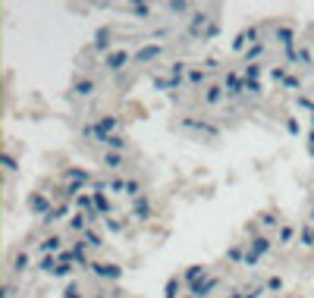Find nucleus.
<instances>
[{
  "label": "nucleus",
  "instance_id": "10",
  "mask_svg": "<svg viewBox=\"0 0 314 298\" xmlns=\"http://www.w3.org/2000/svg\"><path fill=\"white\" fill-rule=\"evenodd\" d=\"M208 76H211V72L208 69H204V66L201 63H195V66H189V78H185V88H208Z\"/></svg>",
  "mask_w": 314,
  "mask_h": 298
},
{
  "label": "nucleus",
  "instance_id": "54",
  "mask_svg": "<svg viewBox=\"0 0 314 298\" xmlns=\"http://www.w3.org/2000/svg\"><path fill=\"white\" fill-rule=\"evenodd\" d=\"M296 104H298L302 110H311V113H314V101H311L308 94H298V97H296Z\"/></svg>",
  "mask_w": 314,
  "mask_h": 298
},
{
  "label": "nucleus",
  "instance_id": "45",
  "mask_svg": "<svg viewBox=\"0 0 314 298\" xmlns=\"http://www.w3.org/2000/svg\"><path fill=\"white\" fill-rule=\"evenodd\" d=\"M60 298H85V295H82V286H79V282H69V286L63 289V295H60Z\"/></svg>",
  "mask_w": 314,
  "mask_h": 298
},
{
  "label": "nucleus",
  "instance_id": "36",
  "mask_svg": "<svg viewBox=\"0 0 314 298\" xmlns=\"http://www.w3.org/2000/svg\"><path fill=\"white\" fill-rule=\"evenodd\" d=\"M104 226L110 229V233H123V229L129 226V220H123V217H104Z\"/></svg>",
  "mask_w": 314,
  "mask_h": 298
},
{
  "label": "nucleus",
  "instance_id": "6",
  "mask_svg": "<svg viewBox=\"0 0 314 298\" xmlns=\"http://www.w3.org/2000/svg\"><path fill=\"white\" fill-rule=\"evenodd\" d=\"M223 91H226V97H239V94H245V78H242V72L239 69H230L223 76Z\"/></svg>",
  "mask_w": 314,
  "mask_h": 298
},
{
  "label": "nucleus",
  "instance_id": "13",
  "mask_svg": "<svg viewBox=\"0 0 314 298\" xmlns=\"http://www.w3.org/2000/svg\"><path fill=\"white\" fill-rule=\"evenodd\" d=\"M270 248H273V238L267 235V233H258V235L248 242V251H251L255 257H264V254H270Z\"/></svg>",
  "mask_w": 314,
  "mask_h": 298
},
{
  "label": "nucleus",
  "instance_id": "38",
  "mask_svg": "<svg viewBox=\"0 0 314 298\" xmlns=\"http://www.w3.org/2000/svg\"><path fill=\"white\" fill-rule=\"evenodd\" d=\"M267 76H270V82H277V85H283L286 82V76H289V72H286V66H267Z\"/></svg>",
  "mask_w": 314,
  "mask_h": 298
},
{
  "label": "nucleus",
  "instance_id": "26",
  "mask_svg": "<svg viewBox=\"0 0 314 298\" xmlns=\"http://www.w3.org/2000/svg\"><path fill=\"white\" fill-rule=\"evenodd\" d=\"M292 242H298V229L289 226V223H283L280 233H277V245H292Z\"/></svg>",
  "mask_w": 314,
  "mask_h": 298
},
{
  "label": "nucleus",
  "instance_id": "47",
  "mask_svg": "<svg viewBox=\"0 0 314 298\" xmlns=\"http://www.w3.org/2000/svg\"><path fill=\"white\" fill-rule=\"evenodd\" d=\"M245 94L261 97V94H264V85H261V82H245Z\"/></svg>",
  "mask_w": 314,
  "mask_h": 298
},
{
  "label": "nucleus",
  "instance_id": "27",
  "mask_svg": "<svg viewBox=\"0 0 314 298\" xmlns=\"http://www.w3.org/2000/svg\"><path fill=\"white\" fill-rule=\"evenodd\" d=\"M69 210H72V204H69V201L57 204V207H53V214H50V217H44V226H53V223H57V220H63V217H72Z\"/></svg>",
  "mask_w": 314,
  "mask_h": 298
},
{
  "label": "nucleus",
  "instance_id": "55",
  "mask_svg": "<svg viewBox=\"0 0 314 298\" xmlns=\"http://www.w3.org/2000/svg\"><path fill=\"white\" fill-rule=\"evenodd\" d=\"M201 66H204V69H208V72H217V69H220V60H217V57H208V60H204Z\"/></svg>",
  "mask_w": 314,
  "mask_h": 298
},
{
  "label": "nucleus",
  "instance_id": "11",
  "mask_svg": "<svg viewBox=\"0 0 314 298\" xmlns=\"http://www.w3.org/2000/svg\"><path fill=\"white\" fill-rule=\"evenodd\" d=\"M91 273H95L98 280H110V282L123 280V267H119V264H91Z\"/></svg>",
  "mask_w": 314,
  "mask_h": 298
},
{
  "label": "nucleus",
  "instance_id": "28",
  "mask_svg": "<svg viewBox=\"0 0 314 298\" xmlns=\"http://www.w3.org/2000/svg\"><path fill=\"white\" fill-rule=\"evenodd\" d=\"M264 54H267V44L261 41V44H251V47L242 54V60H245V63H261Z\"/></svg>",
  "mask_w": 314,
  "mask_h": 298
},
{
  "label": "nucleus",
  "instance_id": "59",
  "mask_svg": "<svg viewBox=\"0 0 314 298\" xmlns=\"http://www.w3.org/2000/svg\"><path fill=\"white\" fill-rule=\"evenodd\" d=\"M308 220H311V226H314V207H311V214H308Z\"/></svg>",
  "mask_w": 314,
  "mask_h": 298
},
{
  "label": "nucleus",
  "instance_id": "19",
  "mask_svg": "<svg viewBox=\"0 0 314 298\" xmlns=\"http://www.w3.org/2000/svg\"><path fill=\"white\" fill-rule=\"evenodd\" d=\"M110 35H113V31L107 29V25H104V29H98V31H95V41H91V47H95L98 54H104V57H107V54L113 50V47H110Z\"/></svg>",
  "mask_w": 314,
  "mask_h": 298
},
{
  "label": "nucleus",
  "instance_id": "40",
  "mask_svg": "<svg viewBox=\"0 0 314 298\" xmlns=\"http://www.w3.org/2000/svg\"><path fill=\"white\" fill-rule=\"evenodd\" d=\"M245 251H248V245H242V242H239V245H232V248L226 251V257H230L232 264H242V261H245Z\"/></svg>",
  "mask_w": 314,
  "mask_h": 298
},
{
  "label": "nucleus",
  "instance_id": "9",
  "mask_svg": "<svg viewBox=\"0 0 314 298\" xmlns=\"http://www.w3.org/2000/svg\"><path fill=\"white\" fill-rule=\"evenodd\" d=\"M164 57V44L160 41H148L135 50V63H154V60Z\"/></svg>",
  "mask_w": 314,
  "mask_h": 298
},
{
  "label": "nucleus",
  "instance_id": "41",
  "mask_svg": "<svg viewBox=\"0 0 314 298\" xmlns=\"http://www.w3.org/2000/svg\"><path fill=\"white\" fill-rule=\"evenodd\" d=\"M126 10H129L135 19H151V6H148V3H129Z\"/></svg>",
  "mask_w": 314,
  "mask_h": 298
},
{
  "label": "nucleus",
  "instance_id": "20",
  "mask_svg": "<svg viewBox=\"0 0 314 298\" xmlns=\"http://www.w3.org/2000/svg\"><path fill=\"white\" fill-rule=\"evenodd\" d=\"M69 254H72V264H76V267H88V270H91V261H88V245H85L82 238H79V242L69 248Z\"/></svg>",
  "mask_w": 314,
  "mask_h": 298
},
{
  "label": "nucleus",
  "instance_id": "14",
  "mask_svg": "<svg viewBox=\"0 0 314 298\" xmlns=\"http://www.w3.org/2000/svg\"><path fill=\"white\" fill-rule=\"evenodd\" d=\"M72 94H76V97H91V94H98V82H95V78H88V76H79L76 82H72Z\"/></svg>",
  "mask_w": 314,
  "mask_h": 298
},
{
  "label": "nucleus",
  "instance_id": "17",
  "mask_svg": "<svg viewBox=\"0 0 314 298\" xmlns=\"http://www.w3.org/2000/svg\"><path fill=\"white\" fill-rule=\"evenodd\" d=\"M208 267L204 264H192V267H185V273H182V282L185 286H195V282H201V280H208Z\"/></svg>",
  "mask_w": 314,
  "mask_h": 298
},
{
  "label": "nucleus",
  "instance_id": "29",
  "mask_svg": "<svg viewBox=\"0 0 314 298\" xmlns=\"http://www.w3.org/2000/svg\"><path fill=\"white\" fill-rule=\"evenodd\" d=\"M239 72H242V78H245V82H261V72H264V66H261V63H245Z\"/></svg>",
  "mask_w": 314,
  "mask_h": 298
},
{
  "label": "nucleus",
  "instance_id": "51",
  "mask_svg": "<svg viewBox=\"0 0 314 298\" xmlns=\"http://www.w3.org/2000/svg\"><path fill=\"white\" fill-rule=\"evenodd\" d=\"M3 170L6 173H16V157H13L10 151H3Z\"/></svg>",
  "mask_w": 314,
  "mask_h": 298
},
{
  "label": "nucleus",
  "instance_id": "33",
  "mask_svg": "<svg viewBox=\"0 0 314 298\" xmlns=\"http://www.w3.org/2000/svg\"><path fill=\"white\" fill-rule=\"evenodd\" d=\"M182 286H185L182 276H173V280L166 282V289H164V298H179L182 295Z\"/></svg>",
  "mask_w": 314,
  "mask_h": 298
},
{
  "label": "nucleus",
  "instance_id": "7",
  "mask_svg": "<svg viewBox=\"0 0 314 298\" xmlns=\"http://www.w3.org/2000/svg\"><path fill=\"white\" fill-rule=\"evenodd\" d=\"M29 210L44 220V217L53 214V204H50V198L44 195V191H32V195H29Z\"/></svg>",
  "mask_w": 314,
  "mask_h": 298
},
{
  "label": "nucleus",
  "instance_id": "30",
  "mask_svg": "<svg viewBox=\"0 0 314 298\" xmlns=\"http://www.w3.org/2000/svg\"><path fill=\"white\" fill-rule=\"evenodd\" d=\"M104 148H107V151H116V154H126L129 141H126V135H119V132H116V135H110V138L104 141Z\"/></svg>",
  "mask_w": 314,
  "mask_h": 298
},
{
  "label": "nucleus",
  "instance_id": "18",
  "mask_svg": "<svg viewBox=\"0 0 314 298\" xmlns=\"http://www.w3.org/2000/svg\"><path fill=\"white\" fill-rule=\"evenodd\" d=\"M129 217H135V220H151V201H148V195H142V198H135L132 201V210H129Z\"/></svg>",
  "mask_w": 314,
  "mask_h": 298
},
{
  "label": "nucleus",
  "instance_id": "16",
  "mask_svg": "<svg viewBox=\"0 0 314 298\" xmlns=\"http://www.w3.org/2000/svg\"><path fill=\"white\" fill-rule=\"evenodd\" d=\"M66 226H69V233H76L79 238H82V235L91 229V220H88V214H79V210H76V214L66 220Z\"/></svg>",
  "mask_w": 314,
  "mask_h": 298
},
{
  "label": "nucleus",
  "instance_id": "39",
  "mask_svg": "<svg viewBox=\"0 0 314 298\" xmlns=\"http://www.w3.org/2000/svg\"><path fill=\"white\" fill-rule=\"evenodd\" d=\"M166 13H173V16H185V13H192V6L185 3V0H170V3H166Z\"/></svg>",
  "mask_w": 314,
  "mask_h": 298
},
{
  "label": "nucleus",
  "instance_id": "21",
  "mask_svg": "<svg viewBox=\"0 0 314 298\" xmlns=\"http://www.w3.org/2000/svg\"><path fill=\"white\" fill-rule=\"evenodd\" d=\"M166 72H170V78L179 85V88H185V78H189V63L176 60V63H170V66H166Z\"/></svg>",
  "mask_w": 314,
  "mask_h": 298
},
{
  "label": "nucleus",
  "instance_id": "60",
  "mask_svg": "<svg viewBox=\"0 0 314 298\" xmlns=\"http://www.w3.org/2000/svg\"><path fill=\"white\" fill-rule=\"evenodd\" d=\"M95 298H110V295H104V292H98V295H95Z\"/></svg>",
  "mask_w": 314,
  "mask_h": 298
},
{
  "label": "nucleus",
  "instance_id": "46",
  "mask_svg": "<svg viewBox=\"0 0 314 298\" xmlns=\"http://www.w3.org/2000/svg\"><path fill=\"white\" fill-rule=\"evenodd\" d=\"M72 270H76L72 264H60V267L53 270V280H66V276H72Z\"/></svg>",
  "mask_w": 314,
  "mask_h": 298
},
{
  "label": "nucleus",
  "instance_id": "37",
  "mask_svg": "<svg viewBox=\"0 0 314 298\" xmlns=\"http://www.w3.org/2000/svg\"><path fill=\"white\" fill-rule=\"evenodd\" d=\"M57 267H60V254H48V257H41V264H38V270H44V273H50V276H53Z\"/></svg>",
  "mask_w": 314,
  "mask_h": 298
},
{
  "label": "nucleus",
  "instance_id": "5",
  "mask_svg": "<svg viewBox=\"0 0 314 298\" xmlns=\"http://www.w3.org/2000/svg\"><path fill=\"white\" fill-rule=\"evenodd\" d=\"M286 63L302 66V69H311V66H314V47L302 44V47H296V50H286Z\"/></svg>",
  "mask_w": 314,
  "mask_h": 298
},
{
  "label": "nucleus",
  "instance_id": "31",
  "mask_svg": "<svg viewBox=\"0 0 314 298\" xmlns=\"http://www.w3.org/2000/svg\"><path fill=\"white\" fill-rule=\"evenodd\" d=\"M63 179H66V182H72V185H82V188L91 182V176L85 173V170H66V173H63Z\"/></svg>",
  "mask_w": 314,
  "mask_h": 298
},
{
  "label": "nucleus",
  "instance_id": "25",
  "mask_svg": "<svg viewBox=\"0 0 314 298\" xmlns=\"http://www.w3.org/2000/svg\"><path fill=\"white\" fill-rule=\"evenodd\" d=\"M151 85H154L157 91H166V94H173V91H182L170 76H151Z\"/></svg>",
  "mask_w": 314,
  "mask_h": 298
},
{
  "label": "nucleus",
  "instance_id": "56",
  "mask_svg": "<svg viewBox=\"0 0 314 298\" xmlns=\"http://www.w3.org/2000/svg\"><path fill=\"white\" fill-rule=\"evenodd\" d=\"M286 132H292V135H298V123H296V119H286Z\"/></svg>",
  "mask_w": 314,
  "mask_h": 298
},
{
  "label": "nucleus",
  "instance_id": "4",
  "mask_svg": "<svg viewBox=\"0 0 314 298\" xmlns=\"http://www.w3.org/2000/svg\"><path fill=\"white\" fill-rule=\"evenodd\" d=\"M214 22V16L211 13H204V10H195L192 13V19H189V25H185V35L192 38V41H201V35H204V29Z\"/></svg>",
  "mask_w": 314,
  "mask_h": 298
},
{
  "label": "nucleus",
  "instance_id": "48",
  "mask_svg": "<svg viewBox=\"0 0 314 298\" xmlns=\"http://www.w3.org/2000/svg\"><path fill=\"white\" fill-rule=\"evenodd\" d=\"M264 292H267L264 286H245V289H242V298H261Z\"/></svg>",
  "mask_w": 314,
  "mask_h": 298
},
{
  "label": "nucleus",
  "instance_id": "53",
  "mask_svg": "<svg viewBox=\"0 0 314 298\" xmlns=\"http://www.w3.org/2000/svg\"><path fill=\"white\" fill-rule=\"evenodd\" d=\"M283 88H286V91H298V88H302V82H298V76H286Z\"/></svg>",
  "mask_w": 314,
  "mask_h": 298
},
{
  "label": "nucleus",
  "instance_id": "42",
  "mask_svg": "<svg viewBox=\"0 0 314 298\" xmlns=\"http://www.w3.org/2000/svg\"><path fill=\"white\" fill-rule=\"evenodd\" d=\"M145 191H142V182H138V179H126V198H132V201H135V198H142Z\"/></svg>",
  "mask_w": 314,
  "mask_h": 298
},
{
  "label": "nucleus",
  "instance_id": "58",
  "mask_svg": "<svg viewBox=\"0 0 314 298\" xmlns=\"http://www.w3.org/2000/svg\"><path fill=\"white\" fill-rule=\"evenodd\" d=\"M226 298H242V289H230V295Z\"/></svg>",
  "mask_w": 314,
  "mask_h": 298
},
{
  "label": "nucleus",
  "instance_id": "61",
  "mask_svg": "<svg viewBox=\"0 0 314 298\" xmlns=\"http://www.w3.org/2000/svg\"><path fill=\"white\" fill-rule=\"evenodd\" d=\"M311 129H314V113H311Z\"/></svg>",
  "mask_w": 314,
  "mask_h": 298
},
{
  "label": "nucleus",
  "instance_id": "12",
  "mask_svg": "<svg viewBox=\"0 0 314 298\" xmlns=\"http://www.w3.org/2000/svg\"><path fill=\"white\" fill-rule=\"evenodd\" d=\"M201 101H204V107H220V104L226 101V91H223V85L211 82L208 88L201 91Z\"/></svg>",
  "mask_w": 314,
  "mask_h": 298
},
{
  "label": "nucleus",
  "instance_id": "50",
  "mask_svg": "<svg viewBox=\"0 0 314 298\" xmlns=\"http://www.w3.org/2000/svg\"><path fill=\"white\" fill-rule=\"evenodd\" d=\"M16 292H19V289H16V282H13V280H6V282H3V292H0V298H16Z\"/></svg>",
  "mask_w": 314,
  "mask_h": 298
},
{
  "label": "nucleus",
  "instance_id": "8",
  "mask_svg": "<svg viewBox=\"0 0 314 298\" xmlns=\"http://www.w3.org/2000/svg\"><path fill=\"white\" fill-rule=\"evenodd\" d=\"M273 41H277L283 50H296V25L280 22L277 29H273Z\"/></svg>",
  "mask_w": 314,
  "mask_h": 298
},
{
  "label": "nucleus",
  "instance_id": "34",
  "mask_svg": "<svg viewBox=\"0 0 314 298\" xmlns=\"http://www.w3.org/2000/svg\"><path fill=\"white\" fill-rule=\"evenodd\" d=\"M298 245H302V248H314V226L311 223H305V226L298 229Z\"/></svg>",
  "mask_w": 314,
  "mask_h": 298
},
{
  "label": "nucleus",
  "instance_id": "3",
  "mask_svg": "<svg viewBox=\"0 0 314 298\" xmlns=\"http://www.w3.org/2000/svg\"><path fill=\"white\" fill-rule=\"evenodd\" d=\"M251 44H261V29H258V25H251V29H242L236 38H232L230 47H232V54H245Z\"/></svg>",
  "mask_w": 314,
  "mask_h": 298
},
{
  "label": "nucleus",
  "instance_id": "32",
  "mask_svg": "<svg viewBox=\"0 0 314 298\" xmlns=\"http://www.w3.org/2000/svg\"><path fill=\"white\" fill-rule=\"evenodd\" d=\"M32 267V257H29V251H16V257H13V273H25V270Z\"/></svg>",
  "mask_w": 314,
  "mask_h": 298
},
{
  "label": "nucleus",
  "instance_id": "49",
  "mask_svg": "<svg viewBox=\"0 0 314 298\" xmlns=\"http://www.w3.org/2000/svg\"><path fill=\"white\" fill-rule=\"evenodd\" d=\"M110 195H126V179H110Z\"/></svg>",
  "mask_w": 314,
  "mask_h": 298
},
{
  "label": "nucleus",
  "instance_id": "2",
  "mask_svg": "<svg viewBox=\"0 0 314 298\" xmlns=\"http://www.w3.org/2000/svg\"><path fill=\"white\" fill-rule=\"evenodd\" d=\"M176 125H179V129H185V132H198V135H208V138H217V135H220V125L208 123V119H198V116H182Z\"/></svg>",
  "mask_w": 314,
  "mask_h": 298
},
{
  "label": "nucleus",
  "instance_id": "57",
  "mask_svg": "<svg viewBox=\"0 0 314 298\" xmlns=\"http://www.w3.org/2000/svg\"><path fill=\"white\" fill-rule=\"evenodd\" d=\"M308 154H311V157H314V129H311V132H308Z\"/></svg>",
  "mask_w": 314,
  "mask_h": 298
},
{
  "label": "nucleus",
  "instance_id": "24",
  "mask_svg": "<svg viewBox=\"0 0 314 298\" xmlns=\"http://www.w3.org/2000/svg\"><path fill=\"white\" fill-rule=\"evenodd\" d=\"M72 207H76L79 214H95V198H91V191H82V195L72 201Z\"/></svg>",
  "mask_w": 314,
  "mask_h": 298
},
{
  "label": "nucleus",
  "instance_id": "23",
  "mask_svg": "<svg viewBox=\"0 0 314 298\" xmlns=\"http://www.w3.org/2000/svg\"><path fill=\"white\" fill-rule=\"evenodd\" d=\"M60 242H63L60 235H48L44 242H38V251H41L44 257H48V254H60V251H63V248H60Z\"/></svg>",
  "mask_w": 314,
  "mask_h": 298
},
{
  "label": "nucleus",
  "instance_id": "22",
  "mask_svg": "<svg viewBox=\"0 0 314 298\" xmlns=\"http://www.w3.org/2000/svg\"><path fill=\"white\" fill-rule=\"evenodd\" d=\"M101 163H104L107 170H123L126 167V157L116 154V151H104V154H101Z\"/></svg>",
  "mask_w": 314,
  "mask_h": 298
},
{
  "label": "nucleus",
  "instance_id": "43",
  "mask_svg": "<svg viewBox=\"0 0 314 298\" xmlns=\"http://www.w3.org/2000/svg\"><path fill=\"white\" fill-rule=\"evenodd\" d=\"M220 35V22L217 19H214V22L208 25V29H204V35H201V44H208V41H214V38Z\"/></svg>",
  "mask_w": 314,
  "mask_h": 298
},
{
  "label": "nucleus",
  "instance_id": "52",
  "mask_svg": "<svg viewBox=\"0 0 314 298\" xmlns=\"http://www.w3.org/2000/svg\"><path fill=\"white\" fill-rule=\"evenodd\" d=\"M264 289L267 292H280V289H283V280H280V276H270V280L264 282Z\"/></svg>",
  "mask_w": 314,
  "mask_h": 298
},
{
  "label": "nucleus",
  "instance_id": "62",
  "mask_svg": "<svg viewBox=\"0 0 314 298\" xmlns=\"http://www.w3.org/2000/svg\"><path fill=\"white\" fill-rule=\"evenodd\" d=\"M182 298H195V295H182Z\"/></svg>",
  "mask_w": 314,
  "mask_h": 298
},
{
  "label": "nucleus",
  "instance_id": "15",
  "mask_svg": "<svg viewBox=\"0 0 314 298\" xmlns=\"http://www.w3.org/2000/svg\"><path fill=\"white\" fill-rule=\"evenodd\" d=\"M217 286H220V276H208V280H201V282H195V286H189V295H195V298H208Z\"/></svg>",
  "mask_w": 314,
  "mask_h": 298
},
{
  "label": "nucleus",
  "instance_id": "35",
  "mask_svg": "<svg viewBox=\"0 0 314 298\" xmlns=\"http://www.w3.org/2000/svg\"><path fill=\"white\" fill-rule=\"evenodd\" d=\"M82 242L88 245V248H104V235L98 233V229H88V233L82 235Z\"/></svg>",
  "mask_w": 314,
  "mask_h": 298
},
{
  "label": "nucleus",
  "instance_id": "44",
  "mask_svg": "<svg viewBox=\"0 0 314 298\" xmlns=\"http://www.w3.org/2000/svg\"><path fill=\"white\" fill-rule=\"evenodd\" d=\"M258 226H261V229H277L280 226V217L277 214H264L261 220H258Z\"/></svg>",
  "mask_w": 314,
  "mask_h": 298
},
{
  "label": "nucleus",
  "instance_id": "1",
  "mask_svg": "<svg viewBox=\"0 0 314 298\" xmlns=\"http://www.w3.org/2000/svg\"><path fill=\"white\" fill-rule=\"evenodd\" d=\"M132 60H135V54H132V50H126V47H113L110 54L104 57V63H101V66H104L107 72H116V76H119V72H123L126 66L132 63Z\"/></svg>",
  "mask_w": 314,
  "mask_h": 298
}]
</instances>
